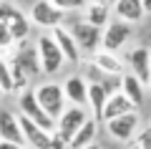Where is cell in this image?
I'll use <instances>...</instances> for the list:
<instances>
[{
	"mask_svg": "<svg viewBox=\"0 0 151 149\" xmlns=\"http://www.w3.org/2000/svg\"><path fill=\"white\" fill-rule=\"evenodd\" d=\"M70 33H73L76 43L83 53H96L101 51V43H103V28H96L91 23L81 20V23H73L70 25Z\"/></svg>",
	"mask_w": 151,
	"mask_h": 149,
	"instance_id": "obj_5",
	"label": "cell"
},
{
	"mask_svg": "<svg viewBox=\"0 0 151 149\" xmlns=\"http://www.w3.org/2000/svg\"><path fill=\"white\" fill-rule=\"evenodd\" d=\"M121 91H124V94L129 96L131 101H134V106H136V109H139L141 104H144V99H146V84H141V81L136 78L131 71L121 76Z\"/></svg>",
	"mask_w": 151,
	"mask_h": 149,
	"instance_id": "obj_18",
	"label": "cell"
},
{
	"mask_svg": "<svg viewBox=\"0 0 151 149\" xmlns=\"http://www.w3.org/2000/svg\"><path fill=\"white\" fill-rule=\"evenodd\" d=\"M0 149H25L23 144H15V142H5V139H0Z\"/></svg>",
	"mask_w": 151,
	"mask_h": 149,
	"instance_id": "obj_26",
	"label": "cell"
},
{
	"mask_svg": "<svg viewBox=\"0 0 151 149\" xmlns=\"http://www.w3.org/2000/svg\"><path fill=\"white\" fill-rule=\"evenodd\" d=\"M0 89L3 94H13L15 91V81H13V71H10V63L0 58Z\"/></svg>",
	"mask_w": 151,
	"mask_h": 149,
	"instance_id": "obj_22",
	"label": "cell"
},
{
	"mask_svg": "<svg viewBox=\"0 0 151 149\" xmlns=\"http://www.w3.org/2000/svg\"><path fill=\"white\" fill-rule=\"evenodd\" d=\"M86 121H88V114H86V109H83V106H68L58 116V126H55V132H60L70 142V139L76 137V132H78Z\"/></svg>",
	"mask_w": 151,
	"mask_h": 149,
	"instance_id": "obj_8",
	"label": "cell"
},
{
	"mask_svg": "<svg viewBox=\"0 0 151 149\" xmlns=\"http://www.w3.org/2000/svg\"><path fill=\"white\" fill-rule=\"evenodd\" d=\"M55 8H60L63 13H70V10H86L88 0H50Z\"/></svg>",
	"mask_w": 151,
	"mask_h": 149,
	"instance_id": "obj_23",
	"label": "cell"
},
{
	"mask_svg": "<svg viewBox=\"0 0 151 149\" xmlns=\"http://www.w3.org/2000/svg\"><path fill=\"white\" fill-rule=\"evenodd\" d=\"M149 89H151V81H149Z\"/></svg>",
	"mask_w": 151,
	"mask_h": 149,
	"instance_id": "obj_31",
	"label": "cell"
},
{
	"mask_svg": "<svg viewBox=\"0 0 151 149\" xmlns=\"http://www.w3.org/2000/svg\"><path fill=\"white\" fill-rule=\"evenodd\" d=\"M131 36H134L131 23L116 18V20H111L106 28H103V43H101V48H103V51H111V53H119L121 48L131 41Z\"/></svg>",
	"mask_w": 151,
	"mask_h": 149,
	"instance_id": "obj_4",
	"label": "cell"
},
{
	"mask_svg": "<svg viewBox=\"0 0 151 149\" xmlns=\"http://www.w3.org/2000/svg\"><path fill=\"white\" fill-rule=\"evenodd\" d=\"M53 38L58 41V46H60V51H63V56H65V61L68 63H78L81 61V48H78V43H76V38H73V33H70V28H63V25H58V28H53Z\"/></svg>",
	"mask_w": 151,
	"mask_h": 149,
	"instance_id": "obj_12",
	"label": "cell"
},
{
	"mask_svg": "<svg viewBox=\"0 0 151 149\" xmlns=\"http://www.w3.org/2000/svg\"><path fill=\"white\" fill-rule=\"evenodd\" d=\"M35 48H38V56H40V66H43V73L53 76V73H58V71L63 68L65 56H63V51H60L58 41L53 38V33H43V36H38Z\"/></svg>",
	"mask_w": 151,
	"mask_h": 149,
	"instance_id": "obj_1",
	"label": "cell"
},
{
	"mask_svg": "<svg viewBox=\"0 0 151 149\" xmlns=\"http://www.w3.org/2000/svg\"><path fill=\"white\" fill-rule=\"evenodd\" d=\"M13 43H15V38H13V33H10V28H8L5 23L0 20V48H10Z\"/></svg>",
	"mask_w": 151,
	"mask_h": 149,
	"instance_id": "obj_24",
	"label": "cell"
},
{
	"mask_svg": "<svg viewBox=\"0 0 151 149\" xmlns=\"http://www.w3.org/2000/svg\"><path fill=\"white\" fill-rule=\"evenodd\" d=\"M0 139L5 142H15L25 147V134H23L20 119L10 111V109H0Z\"/></svg>",
	"mask_w": 151,
	"mask_h": 149,
	"instance_id": "obj_11",
	"label": "cell"
},
{
	"mask_svg": "<svg viewBox=\"0 0 151 149\" xmlns=\"http://www.w3.org/2000/svg\"><path fill=\"white\" fill-rule=\"evenodd\" d=\"M15 61L23 66V71H25L28 76H38L43 73V66H40V56H38V48H30V46H23L20 51L15 53Z\"/></svg>",
	"mask_w": 151,
	"mask_h": 149,
	"instance_id": "obj_19",
	"label": "cell"
},
{
	"mask_svg": "<svg viewBox=\"0 0 151 149\" xmlns=\"http://www.w3.org/2000/svg\"><path fill=\"white\" fill-rule=\"evenodd\" d=\"M126 61H129V71H131V73H134L141 84L149 86V81H151V51H149V48H146V46L134 48Z\"/></svg>",
	"mask_w": 151,
	"mask_h": 149,
	"instance_id": "obj_10",
	"label": "cell"
},
{
	"mask_svg": "<svg viewBox=\"0 0 151 149\" xmlns=\"http://www.w3.org/2000/svg\"><path fill=\"white\" fill-rule=\"evenodd\" d=\"M83 20L91 23V25L96 28H106L108 23H111V8H108V3L103 0V3H88L86 10H83Z\"/></svg>",
	"mask_w": 151,
	"mask_h": 149,
	"instance_id": "obj_20",
	"label": "cell"
},
{
	"mask_svg": "<svg viewBox=\"0 0 151 149\" xmlns=\"http://www.w3.org/2000/svg\"><path fill=\"white\" fill-rule=\"evenodd\" d=\"M106 101H108V91L103 89L101 81L88 84V106H91V111H93V119L103 121V109H106Z\"/></svg>",
	"mask_w": 151,
	"mask_h": 149,
	"instance_id": "obj_17",
	"label": "cell"
},
{
	"mask_svg": "<svg viewBox=\"0 0 151 149\" xmlns=\"http://www.w3.org/2000/svg\"><path fill=\"white\" fill-rule=\"evenodd\" d=\"M20 126L23 134H25V142L30 144L33 149H53V132H45L43 126H38L33 119H28L25 114H20Z\"/></svg>",
	"mask_w": 151,
	"mask_h": 149,
	"instance_id": "obj_9",
	"label": "cell"
},
{
	"mask_svg": "<svg viewBox=\"0 0 151 149\" xmlns=\"http://www.w3.org/2000/svg\"><path fill=\"white\" fill-rule=\"evenodd\" d=\"M113 15L119 20H126V23H141L146 15L141 0H113Z\"/></svg>",
	"mask_w": 151,
	"mask_h": 149,
	"instance_id": "obj_13",
	"label": "cell"
},
{
	"mask_svg": "<svg viewBox=\"0 0 151 149\" xmlns=\"http://www.w3.org/2000/svg\"><path fill=\"white\" fill-rule=\"evenodd\" d=\"M131 111H136L134 101H131V99L124 94V91H119V94L108 96V101H106V109H103V121L119 119V116H124V114H131Z\"/></svg>",
	"mask_w": 151,
	"mask_h": 149,
	"instance_id": "obj_14",
	"label": "cell"
},
{
	"mask_svg": "<svg viewBox=\"0 0 151 149\" xmlns=\"http://www.w3.org/2000/svg\"><path fill=\"white\" fill-rule=\"evenodd\" d=\"M93 63L101 68V73H106V76H124L126 71H124V61L119 58L116 53H111V51H96L93 53Z\"/></svg>",
	"mask_w": 151,
	"mask_h": 149,
	"instance_id": "obj_16",
	"label": "cell"
},
{
	"mask_svg": "<svg viewBox=\"0 0 151 149\" xmlns=\"http://www.w3.org/2000/svg\"><path fill=\"white\" fill-rule=\"evenodd\" d=\"M88 3H103V0H88Z\"/></svg>",
	"mask_w": 151,
	"mask_h": 149,
	"instance_id": "obj_30",
	"label": "cell"
},
{
	"mask_svg": "<svg viewBox=\"0 0 151 149\" xmlns=\"http://www.w3.org/2000/svg\"><path fill=\"white\" fill-rule=\"evenodd\" d=\"M0 94H3V89H0Z\"/></svg>",
	"mask_w": 151,
	"mask_h": 149,
	"instance_id": "obj_32",
	"label": "cell"
},
{
	"mask_svg": "<svg viewBox=\"0 0 151 149\" xmlns=\"http://www.w3.org/2000/svg\"><path fill=\"white\" fill-rule=\"evenodd\" d=\"M0 3H3V0H0Z\"/></svg>",
	"mask_w": 151,
	"mask_h": 149,
	"instance_id": "obj_33",
	"label": "cell"
},
{
	"mask_svg": "<svg viewBox=\"0 0 151 149\" xmlns=\"http://www.w3.org/2000/svg\"><path fill=\"white\" fill-rule=\"evenodd\" d=\"M83 149H101V147H98V144L93 142V144H88V147H83Z\"/></svg>",
	"mask_w": 151,
	"mask_h": 149,
	"instance_id": "obj_28",
	"label": "cell"
},
{
	"mask_svg": "<svg viewBox=\"0 0 151 149\" xmlns=\"http://www.w3.org/2000/svg\"><path fill=\"white\" fill-rule=\"evenodd\" d=\"M18 106H20V114H25L28 119H33L38 126H43L45 132H55L58 121H55V119L50 116V114L45 111L43 106H40V101H38L35 91H30V89L20 91V96H18Z\"/></svg>",
	"mask_w": 151,
	"mask_h": 149,
	"instance_id": "obj_2",
	"label": "cell"
},
{
	"mask_svg": "<svg viewBox=\"0 0 151 149\" xmlns=\"http://www.w3.org/2000/svg\"><path fill=\"white\" fill-rule=\"evenodd\" d=\"M136 144H139L141 149H151V126H146L144 132L139 134V139H136Z\"/></svg>",
	"mask_w": 151,
	"mask_h": 149,
	"instance_id": "obj_25",
	"label": "cell"
},
{
	"mask_svg": "<svg viewBox=\"0 0 151 149\" xmlns=\"http://www.w3.org/2000/svg\"><path fill=\"white\" fill-rule=\"evenodd\" d=\"M96 132H98V119L88 116V121L76 132L73 139H70V149H83V147H88V144H93L96 142Z\"/></svg>",
	"mask_w": 151,
	"mask_h": 149,
	"instance_id": "obj_21",
	"label": "cell"
},
{
	"mask_svg": "<svg viewBox=\"0 0 151 149\" xmlns=\"http://www.w3.org/2000/svg\"><path fill=\"white\" fill-rule=\"evenodd\" d=\"M141 5H144L146 13H151V0H141Z\"/></svg>",
	"mask_w": 151,
	"mask_h": 149,
	"instance_id": "obj_27",
	"label": "cell"
},
{
	"mask_svg": "<svg viewBox=\"0 0 151 149\" xmlns=\"http://www.w3.org/2000/svg\"><path fill=\"white\" fill-rule=\"evenodd\" d=\"M139 111H131V114H124L119 119H111L106 121V132L111 134L116 142H131L139 132Z\"/></svg>",
	"mask_w": 151,
	"mask_h": 149,
	"instance_id": "obj_7",
	"label": "cell"
},
{
	"mask_svg": "<svg viewBox=\"0 0 151 149\" xmlns=\"http://www.w3.org/2000/svg\"><path fill=\"white\" fill-rule=\"evenodd\" d=\"M63 89H65V99L73 106H86L88 104V81L83 76H68Z\"/></svg>",
	"mask_w": 151,
	"mask_h": 149,
	"instance_id": "obj_15",
	"label": "cell"
},
{
	"mask_svg": "<svg viewBox=\"0 0 151 149\" xmlns=\"http://www.w3.org/2000/svg\"><path fill=\"white\" fill-rule=\"evenodd\" d=\"M129 149H141V147H139V144H131V147H129Z\"/></svg>",
	"mask_w": 151,
	"mask_h": 149,
	"instance_id": "obj_29",
	"label": "cell"
},
{
	"mask_svg": "<svg viewBox=\"0 0 151 149\" xmlns=\"http://www.w3.org/2000/svg\"><path fill=\"white\" fill-rule=\"evenodd\" d=\"M63 18H65V13L60 8H55L50 0H38L35 5L30 8V23H35L38 28L53 31V28H58L63 23Z\"/></svg>",
	"mask_w": 151,
	"mask_h": 149,
	"instance_id": "obj_6",
	"label": "cell"
},
{
	"mask_svg": "<svg viewBox=\"0 0 151 149\" xmlns=\"http://www.w3.org/2000/svg\"><path fill=\"white\" fill-rule=\"evenodd\" d=\"M35 96H38V101H40V106H43L45 111L58 121V116L65 111V101H68V99H65L63 84H53V81L40 84V86L35 89Z\"/></svg>",
	"mask_w": 151,
	"mask_h": 149,
	"instance_id": "obj_3",
	"label": "cell"
}]
</instances>
